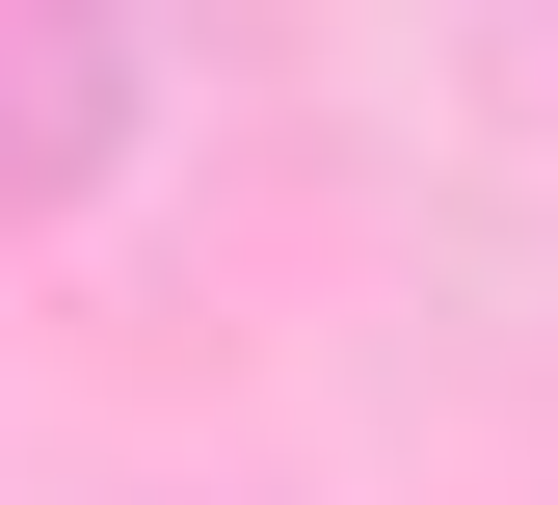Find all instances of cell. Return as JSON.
I'll return each mask as SVG.
<instances>
[{
	"label": "cell",
	"mask_w": 558,
	"mask_h": 505,
	"mask_svg": "<svg viewBox=\"0 0 558 505\" xmlns=\"http://www.w3.org/2000/svg\"><path fill=\"white\" fill-rule=\"evenodd\" d=\"M133 133V0H0V213H53Z\"/></svg>",
	"instance_id": "6da1fadb"
}]
</instances>
